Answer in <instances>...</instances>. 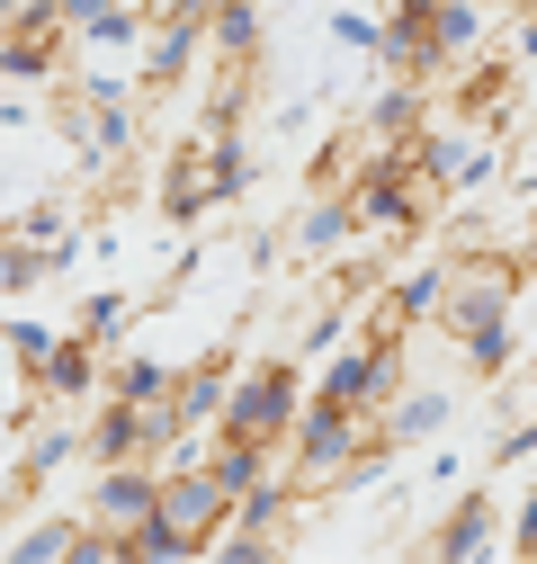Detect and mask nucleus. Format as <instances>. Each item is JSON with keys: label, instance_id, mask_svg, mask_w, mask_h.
<instances>
[{"label": "nucleus", "instance_id": "nucleus-13", "mask_svg": "<svg viewBox=\"0 0 537 564\" xmlns=\"http://www.w3.org/2000/svg\"><path fill=\"white\" fill-rule=\"evenodd\" d=\"M448 278H457V251H430L421 269H394V305H403V323H439V305H448Z\"/></svg>", "mask_w": 537, "mask_h": 564}, {"label": "nucleus", "instance_id": "nucleus-27", "mask_svg": "<svg viewBox=\"0 0 537 564\" xmlns=\"http://www.w3.org/2000/svg\"><path fill=\"white\" fill-rule=\"evenodd\" d=\"M0 54H10V19H0Z\"/></svg>", "mask_w": 537, "mask_h": 564}, {"label": "nucleus", "instance_id": "nucleus-21", "mask_svg": "<svg viewBox=\"0 0 537 564\" xmlns=\"http://www.w3.org/2000/svg\"><path fill=\"white\" fill-rule=\"evenodd\" d=\"M125 564H197V538H179L171 520H144L125 529Z\"/></svg>", "mask_w": 537, "mask_h": 564}, {"label": "nucleus", "instance_id": "nucleus-22", "mask_svg": "<svg viewBox=\"0 0 537 564\" xmlns=\"http://www.w3.org/2000/svg\"><path fill=\"white\" fill-rule=\"evenodd\" d=\"M81 332H90L99 349H117V340L134 332V296H125V288H99V296H81Z\"/></svg>", "mask_w": 537, "mask_h": 564}, {"label": "nucleus", "instance_id": "nucleus-25", "mask_svg": "<svg viewBox=\"0 0 537 564\" xmlns=\"http://www.w3.org/2000/svg\"><path fill=\"white\" fill-rule=\"evenodd\" d=\"M376 36H385V19H368V10H331V45H350V54H376Z\"/></svg>", "mask_w": 537, "mask_h": 564}, {"label": "nucleus", "instance_id": "nucleus-4", "mask_svg": "<svg viewBox=\"0 0 537 564\" xmlns=\"http://www.w3.org/2000/svg\"><path fill=\"white\" fill-rule=\"evenodd\" d=\"M385 36H376V63L403 82H439V0H385Z\"/></svg>", "mask_w": 537, "mask_h": 564}, {"label": "nucleus", "instance_id": "nucleus-24", "mask_svg": "<svg viewBox=\"0 0 537 564\" xmlns=\"http://www.w3.org/2000/svg\"><path fill=\"white\" fill-rule=\"evenodd\" d=\"M0 340H10V359H19V377H36V359L63 340V332H45V323H28V314H0Z\"/></svg>", "mask_w": 537, "mask_h": 564}, {"label": "nucleus", "instance_id": "nucleus-7", "mask_svg": "<svg viewBox=\"0 0 537 564\" xmlns=\"http://www.w3.org/2000/svg\"><path fill=\"white\" fill-rule=\"evenodd\" d=\"M493 546H511V538H502V502H493V492H457L448 520L421 538V555H439V564H475V555H493Z\"/></svg>", "mask_w": 537, "mask_h": 564}, {"label": "nucleus", "instance_id": "nucleus-14", "mask_svg": "<svg viewBox=\"0 0 537 564\" xmlns=\"http://www.w3.org/2000/svg\"><path fill=\"white\" fill-rule=\"evenodd\" d=\"M493 36V10L484 0H439V73H465Z\"/></svg>", "mask_w": 537, "mask_h": 564}, {"label": "nucleus", "instance_id": "nucleus-15", "mask_svg": "<svg viewBox=\"0 0 537 564\" xmlns=\"http://www.w3.org/2000/svg\"><path fill=\"white\" fill-rule=\"evenodd\" d=\"M260 36H268L260 0H224V10L207 19V54H216V63H260Z\"/></svg>", "mask_w": 537, "mask_h": 564}, {"label": "nucleus", "instance_id": "nucleus-20", "mask_svg": "<svg viewBox=\"0 0 537 564\" xmlns=\"http://www.w3.org/2000/svg\"><path fill=\"white\" fill-rule=\"evenodd\" d=\"M45 278H54V260H45L19 225H0V296H36Z\"/></svg>", "mask_w": 537, "mask_h": 564}, {"label": "nucleus", "instance_id": "nucleus-17", "mask_svg": "<svg viewBox=\"0 0 537 564\" xmlns=\"http://www.w3.org/2000/svg\"><path fill=\"white\" fill-rule=\"evenodd\" d=\"M10 225H19V234L54 260V269H73V260H81V225H73V206H19Z\"/></svg>", "mask_w": 537, "mask_h": 564}, {"label": "nucleus", "instance_id": "nucleus-12", "mask_svg": "<svg viewBox=\"0 0 537 564\" xmlns=\"http://www.w3.org/2000/svg\"><path fill=\"white\" fill-rule=\"evenodd\" d=\"M430 126V82H403V73H385V90L368 99V117H359V134H421Z\"/></svg>", "mask_w": 537, "mask_h": 564}, {"label": "nucleus", "instance_id": "nucleus-5", "mask_svg": "<svg viewBox=\"0 0 537 564\" xmlns=\"http://www.w3.org/2000/svg\"><path fill=\"white\" fill-rule=\"evenodd\" d=\"M28 386H36V403H63V412L90 403V394H108V359H99V340H90V332H63L45 359H36Z\"/></svg>", "mask_w": 537, "mask_h": 564}, {"label": "nucleus", "instance_id": "nucleus-9", "mask_svg": "<svg viewBox=\"0 0 537 564\" xmlns=\"http://www.w3.org/2000/svg\"><path fill=\"white\" fill-rule=\"evenodd\" d=\"M350 242H368V234H359V206H350V188H314V206H305V216H296V234H287V260L322 269V260H341Z\"/></svg>", "mask_w": 537, "mask_h": 564}, {"label": "nucleus", "instance_id": "nucleus-10", "mask_svg": "<svg viewBox=\"0 0 537 564\" xmlns=\"http://www.w3.org/2000/svg\"><path fill=\"white\" fill-rule=\"evenodd\" d=\"M233 359H224V349H207V359H197V368H179V421H188V431H216V421H224V403H233Z\"/></svg>", "mask_w": 537, "mask_h": 564}, {"label": "nucleus", "instance_id": "nucleus-3", "mask_svg": "<svg viewBox=\"0 0 537 564\" xmlns=\"http://www.w3.org/2000/svg\"><path fill=\"white\" fill-rule=\"evenodd\" d=\"M153 520H171L179 538H197V555H207V538L233 520V492H224L216 466H162V511Z\"/></svg>", "mask_w": 537, "mask_h": 564}, {"label": "nucleus", "instance_id": "nucleus-11", "mask_svg": "<svg viewBox=\"0 0 537 564\" xmlns=\"http://www.w3.org/2000/svg\"><path fill=\"white\" fill-rule=\"evenodd\" d=\"M81 457H90V466H125V457H153V440H144V412H134L125 394H108V403H99V421L81 431Z\"/></svg>", "mask_w": 537, "mask_h": 564}, {"label": "nucleus", "instance_id": "nucleus-6", "mask_svg": "<svg viewBox=\"0 0 537 564\" xmlns=\"http://www.w3.org/2000/svg\"><path fill=\"white\" fill-rule=\"evenodd\" d=\"M153 511H162V457L99 466V484H90V520H108V529H144Z\"/></svg>", "mask_w": 537, "mask_h": 564}, {"label": "nucleus", "instance_id": "nucleus-8", "mask_svg": "<svg viewBox=\"0 0 537 564\" xmlns=\"http://www.w3.org/2000/svg\"><path fill=\"white\" fill-rule=\"evenodd\" d=\"M197 54H207V19H153L144 28V54H134V82L162 99V90H179L197 73Z\"/></svg>", "mask_w": 537, "mask_h": 564}, {"label": "nucleus", "instance_id": "nucleus-18", "mask_svg": "<svg viewBox=\"0 0 537 564\" xmlns=\"http://www.w3.org/2000/svg\"><path fill=\"white\" fill-rule=\"evenodd\" d=\"M73 457H81V431H73V421H63V403H54V421H36V431H28L19 475H28V484H45L54 466H73Z\"/></svg>", "mask_w": 537, "mask_h": 564}, {"label": "nucleus", "instance_id": "nucleus-23", "mask_svg": "<svg viewBox=\"0 0 537 564\" xmlns=\"http://www.w3.org/2000/svg\"><path fill=\"white\" fill-rule=\"evenodd\" d=\"M73 538H81L73 520H36L28 538H10V555H19V564H63V555H73Z\"/></svg>", "mask_w": 537, "mask_h": 564}, {"label": "nucleus", "instance_id": "nucleus-1", "mask_svg": "<svg viewBox=\"0 0 537 564\" xmlns=\"http://www.w3.org/2000/svg\"><path fill=\"white\" fill-rule=\"evenodd\" d=\"M305 368L296 359H251L242 377H233V403H224V421L216 431H251V440H287L296 431V412H305Z\"/></svg>", "mask_w": 537, "mask_h": 564}, {"label": "nucleus", "instance_id": "nucleus-16", "mask_svg": "<svg viewBox=\"0 0 537 564\" xmlns=\"http://www.w3.org/2000/svg\"><path fill=\"white\" fill-rule=\"evenodd\" d=\"M171 386H179V368L162 359V349H117V359H108V394H125V403H153Z\"/></svg>", "mask_w": 537, "mask_h": 564}, {"label": "nucleus", "instance_id": "nucleus-2", "mask_svg": "<svg viewBox=\"0 0 537 564\" xmlns=\"http://www.w3.org/2000/svg\"><path fill=\"white\" fill-rule=\"evenodd\" d=\"M394 386H403V340H341L314 377L322 403H350V412H385Z\"/></svg>", "mask_w": 537, "mask_h": 564}, {"label": "nucleus", "instance_id": "nucleus-19", "mask_svg": "<svg viewBox=\"0 0 537 564\" xmlns=\"http://www.w3.org/2000/svg\"><path fill=\"white\" fill-rule=\"evenodd\" d=\"M448 412H457V394H448V386H421V394H394V421H385V431H394L403 448H413V440L448 431Z\"/></svg>", "mask_w": 537, "mask_h": 564}, {"label": "nucleus", "instance_id": "nucleus-26", "mask_svg": "<svg viewBox=\"0 0 537 564\" xmlns=\"http://www.w3.org/2000/svg\"><path fill=\"white\" fill-rule=\"evenodd\" d=\"M511 555H537V484H528V502L511 511Z\"/></svg>", "mask_w": 537, "mask_h": 564}]
</instances>
